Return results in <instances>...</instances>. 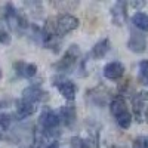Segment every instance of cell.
<instances>
[{
  "label": "cell",
  "instance_id": "cell-14",
  "mask_svg": "<svg viewBox=\"0 0 148 148\" xmlns=\"http://www.w3.org/2000/svg\"><path fill=\"white\" fill-rule=\"evenodd\" d=\"M110 49H111L110 40H108V39H102V40H99V42H98V43L92 47L90 55H92V58H95V59H101V58H104V56L110 52Z\"/></svg>",
  "mask_w": 148,
  "mask_h": 148
},
{
  "label": "cell",
  "instance_id": "cell-20",
  "mask_svg": "<svg viewBox=\"0 0 148 148\" xmlns=\"http://www.w3.org/2000/svg\"><path fill=\"white\" fill-rule=\"evenodd\" d=\"M132 148H148V136H139L133 141Z\"/></svg>",
  "mask_w": 148,
  "mask_h": 148
},
{
  "label": "cell",
  "instance_id": "cell-5",
  "mask_svg": "<svg viewBox=\"0 0 148 148\" xmlns=\"http://www.w3.org/2000/svg\"><path fill=\"white\" fill-rule=\"evenodd\" d=\"M55 21H56V31L61 39L79 27V19L70 14H61L58 18H55Z\"/></svg>",
  "mask_w": 148,
  "mask_h": 148
},
{
  "label": "cell",
  "instance_id": "cell-22",
  "mask_svg": "<svg viewBox=\"0 0 148 148\" xmlns=\"http://www.w3.org/2000/svg\"><path fill=\"white\" fill-rule=\"evenodd\" d=\"M45 148H59V142L58 141H52L49 145H46Z\"/></svg>",
  "mask_w": 148,
  "mask_h": 148
},
{
  "label": "cell",
  "instance_id": "cell-21",
  "mask_svg": "<svg viewBox=\"0 0 148 148\" xmlns=\"http://www.w3.org/2000/svg\"><path fill=\"white\" fill-rule=\"evenodd\" d=\"M0 42L3 45H9L10 43V34L8 30H5V27L0 28Z\"/></svg>",
  "mask_w": 148,
  "mask_h": 148
},
{
  "label": "cell",
  "instance_id": "cell-25",
  "mask_svg": "<svg viewBox=\"0 0 148 148\" xmlns=\"http://www.w3.org/2000/svg\"><path fill=\"white\" fill-rule=\"evenodd\" d=\"M0 79H2V70H0Z\"/></svg>",
  "mask_w": 148,
  "mask_h": 148
},
{
  "label": "cell",
  "instance_id": "cell-10",
  "mask_svg": "<svg viewBox=\"0 0 148 148\" xmlns=\"http://www.w3.org/2000/svg\"><path fill=\"white\" fill-rule=\"evenodd\" d=\"M58 114H59V117H61V121H62L67 127H71L74 123H76V120H77L76 107H74L71 102L67 104V105H64V107H61Z\"/></svg>",
  "mask_w": 148,
  "mask_h": 148
},
{
  "label": "cell",
  "instance_id": "cell-9",
  "mask_svg": "<svg viewBox=\"0 0 148 148\" xmlns=\"http://www.w3.org/2000/svg\"><path fill=\"white\" fill-rule=\"evenodd\" d=\"M102 73H104V77L108 80H119L125 74V65L119 62V61H113V62H108L104 67Z\"/></svg>",
  "mask_w": 148,
  "mask_h": 148
},
{
  "label": "cell",
  "instance_id": "cell-3",
  "mask_svg": "<svg viewBox=\"0 0 148 148\" xmlns=\"http://www.w3.org/2000/svg\"><path fill=\"white\" fill-rule=\"evenodd\" d=\"M79 58H80V49L77 45H71L68 49L65 55L62 56V59H59L58 62H55L52 67L61 73V74H65V73H71L74 68L77 67L79 64Z\"/></svg>",
  "mask_w": 148,
  "mask_h": 148
},
{
  "label": "cell",
  "instance_id": "cell-23",
  "mask_svg": "<svg viewBox=\"0 0 148 148\" xmlns=\"http://www.w3.org/2000/svg\"><path fill=\"white\" fill-rule=\"evenodd\" d=\"M145 116H147V121H148V108H147V111H145Z\"/></svg>",
  "mask_w": 148,
  "mask_h": 148
},
{
  "label": "cell",
  "instance_id": "cell-6",
  "mask_svg": "<svg viewBox=\"0 0 148 148\" xmlns=\"http://www.w3.org/2000/svg\"><path fill=\"white\" fill-rule=\"evenodd\" d=\"M52 84H55L59 93L62 95L67 101H73L76 98V93H77V86L73 80H68V79H64V77H55L52 80Z\"/></svg>",
  "mask_w": 148,
  "mask_h": 148
},
{
  "label": "cell",
  "instance_id": "cell-2",
  "mask_svg": "<svg viewBox=\"0 0 148 148\" xmlns=\"http://www.w3.org/2000/svg\"><path fill=\"white\" fill-rule=\"evenodd\" d=\"M61 37L56 31V21L55 18H49L45 24V27L42 30V42L45 45V47L47 49H52V51L56 53L59 52V47H61Z\"/></svg>",
  "mask_w": 148,
  "mask_h": 148
},
{
  "label": "cell",
  "instance_id": "cell-13",
  "mask_svg": "<svg viewBox=\"0 0 148 148\" xmlns=\"http://www.w3.org/2000/svg\"><path fill=\"white\" fill-rule=\"evenodd\" d=\"M111 16H113V22L116 25H123L126 19V3L117 2L111 9Z\"/></svg>",
  "mask_w": 148,
  "mask_h": 148
},
{
  "label": "cell",
  "instance_id": "cell-11",
  "mask_svg": "<svg viewBox=\"0 0 148 148\" xmlns=\"http://www.w3.org/2000/svg\"><path fill=\"white\" fill-rule=\"evenodd\" d=\"M14 70L16 73V76L24 77V79H31L37 73V65L30 64V62H24V61H16V62H14Z\"/></svg>",
  "mask_w": 148,
  "mask_h": 148
},
{
  "label": "cell",
  "instance_id": "cell-12",
  "mask_svg": "<svg viewBox=\"0 0 148 148\" xmlns=\"http://www.w3.org/2000/svg\"><path fill=\"white\" fill-rule=\"evenodd\" d=\"M34 111H36L34 104H31V102H28V101H25V99H22V98L15 102V114H16V117H18L19 120L33 116Z\"/></svg>",
  "mask_w": 148,
  "mask_h": 148
},
{
  "label": "cell",
  "instance_id": "cell-19",
  "mask_svg": "<svg viewBox=\"0 0 148 148\" xmlns=\"http://www.w3.org/2000/svg\"><path fill=\"white\" fill-rule=\"evenodd\" d=\"M14 120V114L10 113H6V111H3V113H0V126H2V129H9L10 126V121Z\"/></svg>",
  "mask_w": 148,
  "mask_h": 148
},
{
  "label": "cell",
  "instance_id": "cell-16",
  "mask_svg": "<svg viewBox=\"0 0 148 148\" xmlns=\"http://www.w3.org/2000/svg\"><path fill=\"white\" fill-rule=\"evenodd\" d=\"M132 24L142 31H148V15L144 12H136L132 16Z\"/></svg>",
  "mask_w": 148,
  "mask_h": 148
},
{
  "label": "cell",
  "instance_id": "cell-1",
  "mask_svg": "<svg viewBox=\"0 0 148 148\" xmlns=\"http://www.w3.org/2000/svg\"><path fill=\"white\" fill-rule=\"evenodd\" d=\"M110 110H111V114L114 116L117 125L121 129H129L132 125V114L130 111L126 107V102L123 99L121 95H116L110 102Z\"/></svg>",
  "mask_w": 148,
  "mask_h": 148
},
{
  "label": "cell",
  "instance_id": "cell-18",
  "mask_svg": "<svg viewBox=\"0 0 148 148\" xmlns=\"http://www.w3.org/2000/svg\"><path fill=\"white\" fill-rule=\"evenodd\" d=\"M139 80L144 84L148 83V59H144L139 62Z\"/></svg>",
  "mask_w": 148,
  "mask_h": 148
},
{
  "label": "cell",
  "instance_id": "cell-15",
  "mask_svg": "<svg viewBox=\"0 0 148 148\" xmlns=\"http://www.w3.org/2000/svg\"><path fill=\"white\" fill-rule=\"evenodd\" d=\"M148 101V92H139L135 93V96L132 98V105L135 110V114H136V119L141 120V114H142V108L145 105V102Z\"/></svg>",
  "mask_w": 148,
  "mask_h": 148
},
{
  "label": "cell",
  "instance_id": "cell-4",
  "mask_svg": "<svg viewBox=\"0 0 148 148\" xmlns=\"http://www.w3.org/2000/svg\"><path fill=\"white\" fill-rule=\"evenodd\" d=\"M40 125L43 127V132L45 135H47V136H52L53 135V130H58V126L61 123V117L58 113H55V111L49 110V108H45L42 111L40 114Z\"/></svg>",
  "mask_w": 148,
  "mask_h": 148
},
{
  "label": "cell",
  "instance_id": "cell-7",
  "mask_svg": "<svg viewBox=\"0 0 148 148\" xmlns=\"http://www.w3.org/2000/svg\"><path fill=\"white\" fill-rule=\"evenodd\" d=\"M22 99H25L31 104H36L43 99H47V92L42 89L40 84H30L28 88L22 90Z\"/></svg>",
  "mask_w": 148,
  "mask_h": 148
},
{
  "label": "cell",
  "instance_id": "cell-24",
  "mask_svg": "<svg viewBox=\"0 0 148 148\" xmlns=\"http://www.w3.org/2000/svg\"><path fill=\"white\" fill-rule=\"evenodd\" d=\"M3 138V135H2V132H0V139H2Z\"/></svg>",
  "mask_w": 148,
  "mask_h": 148
},
{
  "label": "cell",
  "instance_id": "cell-26",
  "mask_svg": "<svg viewBox=\"0 0 148 148\" xmlns=\"http://www.w3.org/2000/svg\"><path fill=\"white\" fill-rule=\"evenodd\" d=\"M113 148H120V147H113Z\"/></svg>",
  "mask_w": 148,
  "mask_h": 148
},
{
  "label": "cell",
  "instance_id": "cell-17",
  "mask_svg": "<svg viewBox=\"0 0 148 148\" xmlns=\"http://www.w3.org/2000/svg\"><path fill=\"white\" fill-rule=\"evenodd\" d=\"M71 148H90V141L80 136L71 138Z\"/></svg>",
  "mask_w": 148,
  "mask_h": 148
},
{
  "label": "cell",
  "instance_id": "cell-8",
  "mask_svg": "<svg viewBox=\"0 0 148 148\" xmlns=\"http://www.w3.org/2000/svg\"><path fill=\"white\" fill-rule=\"evenodd\" d=\"M127 47L129 51L135 52V53H142L147 47V39L142 33L138 31H132L130 33V39L127 42Z\"/></svg>",
  "mask_w": 148,
  "mask_h": 148
}]
</instances>
